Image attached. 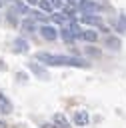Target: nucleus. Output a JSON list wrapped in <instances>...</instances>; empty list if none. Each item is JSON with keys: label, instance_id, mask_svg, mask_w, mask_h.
Listing matches in <instances>:
<instances>
[{"label": "nucleus", "instance_id": "1", "mask_svg": "<svg viewBox=\"0 0 126 128\" xmlns=\"http://www.w3.org/2000/svg\"><path fill=\"white\" fill-rule=\"evenodd\" d=\"M36 60L48 64V66H74V68H88V62L76 56H60L50 52H36Z\"/></svg>", "mask_w": 126, "mask_h": 128}, {"label": "nucleus", "instance_id": "2", "mask_svg": "<svg viewBox=\"0 0 126 128\" xmlns=\"http://www.w3.org/2000/svg\"><path fill=\"white\" fill-rule=\"evenodd\" d=\"M78 10L84 14H98L102 10V4L96 0H80L78 2Z\"/></svg>", "mask_w": 126, "mask_h": 128}, {"label": "nucleus", "instance_id": "3", "mask_svg": "<svg viewBox=\"0 0 126 128\" xmlns=\"http://www.w3.org/2000/svg\"><path fill=\"white\" fill-rule=\"evenodd\" d=\"M40 34H42V38L48 40V42H52V40L58 38V30H56L54 26H50V24H44V26L40 28Z\"/></svg>", "mask_w": 126, "mask_h": 128}, {"label": "nucleus", "instance_id": "4", "mask_svg": "<svg viewBox=\"0 0 126 128\" xmlns=\"http://www.w3.org/2000/svg\"><path fill=\"white\" fill-rule=\"evenodd\" d=\"M28 68H30V72H34L40 80H48V78H50L48 72H46V68H42L38 62H28Z\"/></svg>", "mask_w": 126, "mask_h": 128}, {"label": "nucleus", "instance_id": "5", "mask_svg": "<svg viewBox=\"0 0 126 128\" xmlns=\"http://www.w3.org/2000/svg\"><path fill=\"white\" fill-rule=\"evenodd\" d=\"M82 20H84L88 26H98V28H104L102 18H100V16H96V14H94V16H92V14H84V18H82Z\"/></svg>", "mask_w": 126, "mask_h": 128}, {"label": "nucleus", "instance_id": "6", "mask_svg": "<svg viewBox=\"0 0 126 128\" xmlns=\"http://www.w3.org/2000/svg\"><path fill=\"white\" fill-rule=\"evenodd\" d=\"M74 124H76V126H86V124H88V114H86V110H76V112H74Z\"/></svg>", "mask_w": 126, "mask_h": 128}, {"label": "nucleus", "instance_id": "7", "mask_svg": "<svg viewBox=\"0 0 126 128\" xmlns=\"http://www.w3.org/2000/svg\"><path fill=\"white\" fill-rule=\"evenodd\" d=\"M12 112V102L0 92V114H10Z\"/></svg>", "mask_w": 126, "mask_h": 128}, {"label": "nucleus", "instance_id": "8", "mask_svg": "<svg viewBox=\"0 0 126 128\" xmlns=\"http://www.w3.org/2000/svg\"><path fill=\"white\" fill-rule=\"evenodd\" d=\"M12 48H14V52H28V42L24 38H16Z\"/></svg>", "mask_w": 126, "mask_h": 128}, {"label": "nucleus", "instance_id": "9", "mask_svg": "<svg viewBox=\"0 0 126 128\" xmlns=\"http://www.w3.org/2000/svg\"><path fill=\"white\" fill-rule=\"evenodd\" d=\"M54 126L56 128H70V124H68L64 114H54Z\"/></svg>", "mask_w": 126, "mask_h": 128}, {"label": "nucleus", "instance_id": "10", "mask_svg": "<svg viewBox=\"0 0 126 128\" xmlns=\"http://www.w3.org/2000/svg\"><path fill=\"white\" fill-rule=\"evenodd\" d=\"M82 40H86V42H96L98 40V34L94 32V30H82V36H80Z\"/></svg>", "mask_w": 126, "mask_h": 128}, {"label": "nucleus", "instance_id": "11", "mask_svg": "<svg viewBox=\"0 0 126 128\" xmlns=\"http://www.w3.org/2000/svg\"><path fill=\"white\" fill-rule=\"evenodd\" d=\"M22 30H24V32H34V30H36L34 18H26V20H22Z\"/></svg>", "mask_w": 126, "mask_h": 128}, {"label": "nucleus", "instance_id": "12", "mask_svg": "<svg viewBox=\"0 0 126 128\" xmlns=\"http://www.w3.org/2000/svg\"><path fill=\"white\" fill-rule=\"evenodd\" d=\"M38 6H40V10L42 12H46V14H52V2L50 0H38Z\"/></svg>", "mask_w": 126, "mask_h": 128}, {"label": "nucleus", "instance_id": "13", "mask_svg": "<svg viewBox=\"0 0 126 128\" xmlns=\"http://www.w3.org/2000/svg\"><path fill=\"white\" fill-rule=\"evenodd\" d=\"M68 28H70V32L74 34V38H80V36H82V28H80V24H78V22H74V20H72V22L68 24Z\"/></svg>", "mask_w": 126, "mask_h": 128}, {"label": "nucleus", "instance_id": "14", "mask_svg": "<svg viewBox=\"0 0 126 128\" xmlns=\"http://www.w3.org/2000/svg\"><path fill=\"white\" fill-rule=\"evenodd\" d=\"M106 46L112 48V50H120V40H118L116 36H108V38H106Z\"/></svg>", "mask_w": 126, "mask_h": 128}, {"label": "nucleus", "instance_id": "15", "mask_svg": "<svg viewBox=\"0 0 126 128\" xmlns=\"http://www.w3.org/2000/svg\"><path fill=\"white\" fill-rule=\"evenodd\" d=\"M60 36H62V40L64 42H72L74 40V34L70 32V28H60V32H58Z\"/></svg>", "mask_w": 126, "mask_h": 128}, {"label": "nucleus", "instance_id": "16", "mask_svg": "<svg viewBox=\"0 0 126 128\" xmlns=\"http://www.w3.org/2000/svg\"><path fill=\"white\" fill-rule=\"evenodd\" d=\"M66 18H68V16H66L64 12H58V14H52V20H54L56 24H64V22H66Z\"/></svg>", "mask_w": 126, "mask_h": 128}, {"label": "nucleus", "instance_id": "17", "mask_svg": "<svg viewBox=\"0 0 126 128\" xmlns=\"http://www.w3.org/2000/svg\"><path fill=\"white\" fill-rule=\"evenodd\" d=\"M30 18H34V20H46V16L42 12H36V10H30Z\"/></svg>", "mask_w": 126, "mask_h": 128}, {"label": "nucleus", "instance_id": "18", "mask_svg": "<svg viewBox=\"0 0 126 128\" xmlns=\"http://www.w3.org/2000/svg\"><path fill=\"white\" fill-rule=\"evenodd\" d=\"M64 14H66V16H68V18H74V16H76V10H74V8H72V6H68V8H66V10H64Z\"/></svg>", "mask_w": 126, "mask_h": 128}, {"label": "nucleus", "instance_id": "19", "mask_svg": "<svg viewBox=\"0 0 126 128\" xmlns=\"http://www.w3.org/2000/svg\"><path fill=\"white\" fill-rule=\"evenodd\" d=\"M14 14H16L14 10H10V12H8V22H10V24H16V16H14Z\"/></svg>", "mask_w": 126, "mask_h": 128}, {"label": "nucleus", "instance_id": "20", "mask_svg": "<svg viewBox=\"0 0 126 128\" xmlns=\"http://www.w3.org/2000/svg\"><path fill=\"white\" fill-rule=\"evenodd\" d=\"M54 8H62V0H50Z\"/></svg>", "mask_w": 126, "mask_h": 128}, {"label": "nucleus", "instance_id": "21", "mask_svg": "<svg viewBox=\"0 0 126 128\" xmlns=\"http://www.w3.org/2000/svg\"><path fill=\"white\" fill-rule=\"evenodd\" d=\"M26 4H30V6H36V4H38V0H26Z\"/></svg>", "mask_w": 126, "mask_h": 128}, {"label": "nucleus", "instance_id": "22", "mask_svg": "<svg viewBox=\"0 0 126 128\" xmlns=\"http://www.w3.org/2000/svg\"><path fill=\"white\" fill-rule=\"evenodd\" d=\"M66 2H72V4H78L80 0H66Z\"/></svg>", "mask_w": 126, "mask_h": 128}, {"label": "nucleus", "instance_id": "23", "mask_svg": "<svg viewBox=\"0 0 126 128\" xmlns=\"http://www.w3.org/2000/svg\"><path fill=\"white\" fill-rule=\"evenodd\" d=\"M0 128H6V124H4V122H2V120H0Z\"/></svg>", "mask_w": 126, "mask_h": 128}, {"label": "nucleus", "instance_id": "24", "mask_svg": "<svg viewBox=\"0 0 126 128\" xmlns=\"http://www.w3.org/2000/svg\"><path fill=\"white\" fill-rule=\"evenodd\" d=\"M0 6H2V0H0Z\"/></svg>", "mask_w": 126, "mask_h": 128}]
</instances>
